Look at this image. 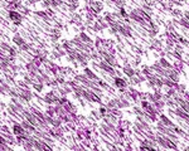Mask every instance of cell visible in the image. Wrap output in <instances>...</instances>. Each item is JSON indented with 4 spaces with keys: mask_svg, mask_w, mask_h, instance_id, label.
<instances>
[{
    "mask_svg": "<svg viewBox=\"0 0 189 151\" xmlns=\"http://www.w3.org/2000/svg\"><path fill=\"white\" fill-rule=\"evenodd\" d=\"M159 142L163 145V146H165V147H175L174 145H173L171 142H170V140H168V139H159Z\"/></svg>",
    "mask_w": 189,
    "mask_h": 151,
    "instance_id": "cell-3",
    "label": "cell"
},
{
    "mask_svg": "<svg viewBox=\"0 0 189 151\" xmlns=\"http://www.w3.org/2000/svg\"><path fill=\"white\" fill-rule=\"evenodd\" d=\"M115 84H116L117 87H124V86L126 84V82H125L124 80H121V78H116V80H115Z\"/></svg>",
    "mask_w": 189,
    "mask_h": 151,
    "instance_id": "cell-5",
    "label": "cell"
},
{
    "mask_svg": "<svg viewBox=\"0 0 189 151\" xmlns=\"http://www.w3.org/2000/svg\"><path fill=\"white\" fill-rule=\"evenodd\" d=\"M131 17H132L135 20L140 22V23H150V18L148 17V15H146L143 10H134V11L131 13Z\"/></svg>",
    "mask_w": 189,
    "mask_h": 151,
    "instance_id": "cell-1",
    "label": "cell"
},
{
    "mask_svg": "<svg viewBox=\"0 0 189 151\" xmlns=\"http://www.w3.org/2000/svg\"><path fill=\"white\" fill-rule=\"evenodd\" d=\"M182 24H183L184 27H187V28H189V22H185V20H182Z\"/></svg>",
    "mask_w": 189,
    "mask_h": 151,
    "instance_id": "cell-12",
    "label": "cell"
},
{
    "mask_svg": "<svg viewBox=\"0 0 189 151\" xmlns=\"http://www.w3.org/2000/svg\"><path fill=\"white\" fill-rule=\"evenodd\" d=\"M86 73H87V74L90 76L91 78H96V76H94V74H93V73H92V72H91L90 69H86Z\"/></svg>",
    "mask_w": 189,
    "mask_h": 151,
    "instance_id": "cell-10",
    "label": "cell"
},
{
    "mask_svg": "<svg viewBox=\"0 0 189 151\" xmlns=\"http://www.w3.org/2000/svg\"><path fill=\"white\" fill-rule=\"evenodd\" d=\"M10 18L14 20V22H20V15L17 13V11H10Z\"/></svg>",
    "mask_w": 189,
    "mask_h": 151,
    "instance_id": "cell-4",
    "label": "cell"
},
{
    "mask_svg": "<svg viewBox=\"0 0 189 151\" xmlns=\"http://www.w3.org/2000/svg\"><path fill=\"white\" fill-rule=\"evenodd\" d=\"M162 120H163V122L165 124V125H168V126H171V122H170V121L165 117V116H162Z\"/></svg>",
    "mask_w": 189,
    "mask_h": 151,
    "instance_id": "cell-9",
    "label": "cell"
},
{
    "mask_svg": "<svg viewBox=\"0 0 189 151\" xmlns=\"http://www.w3.org/2000/svg\"><path fill=\"white\" fill-rule=\"evenodd\" d=\"M101 67H102V68H103L105 71H107L108 73H112V68H111V67H110V66H108L107 63H105V62H102V63H101Z\"/></svg>",
    "mask_w": 189,
    "mask_h": 151,
    "instance_id": "cell-7",
    "label": "cell"
},
{
    "mask_svg": "<svg viewBox=\"0 0 189 151\" xmlns=\"http://www.w3.org/2000/svg\"><path fill=\"white\" fill-rule=\"evenodd\" d=\"M177 115H178V116H180V117H183V118H185V120H189L188 113L183 112V110H177Z\"/></svg>",
    "mask_w": 189,
    "mask_h": 151,
    "instance_id": "cell-6",
    "label": "cell"
},
{
    "mask_svg": "<svg viewBox=\"0 0 189 151\" xmlns=\"http://www.w3.org/2000/svg\"><path fill=\"white\" fill-rule=\"evenodd\" d=\"M14 133L17 136H23L24 135V129L19 125H14Z\"/></svg>",
    "mask_w": 189,
    "mask_h": 151,
    "instance_id": "cell-2",
    "label": "cell"
},
{
    "mask_svg": "<svg viewBox=\"0 0 189 151\" xmlns=\"http://www.w3.org/2000/svg\"><path fill=\"white\" fill-rule=\"evenodd\" d=\"M14 42L17 43V44H19V45H24V42H23V39L20 37H15L14 38Z\"/></svg>",
    "mask_w": 189,
    "mask_h": 151,
    "instance_id": "cell-8",
    "label": "cell"
},
{
    "mask_svg": "<svg viewBox=\"0 0 189 151\" xmlns=\"http://www.w3.org/2000/svg\"><path fill=\"white\" fill-rule=\"evenodd\" d=\"M125 73H128L129 76H134V72H132V71H131L130 68H128V69H126V68H125Z\"/></svg>",
    "mask_w": 189,
    "mask_h": 151,
    "instance_id": "cell-11",
    "label": "cell"
}]
</instances>
